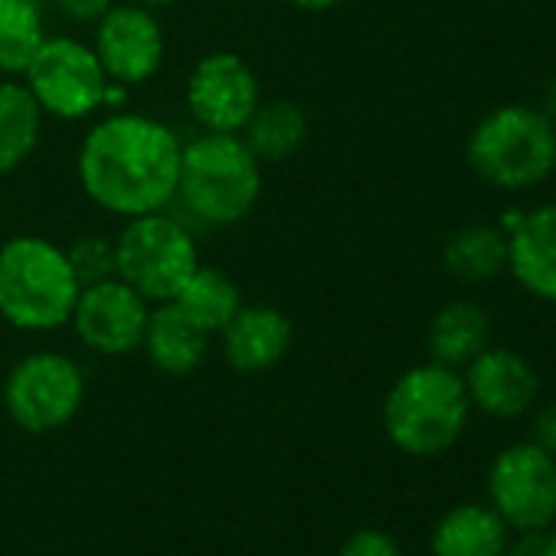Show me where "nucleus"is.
<instances>
[{"mask_svg":"<svg viewBox=\"0 0 556 556\" xmlns=\"http://www.w3.org/2000/svg\"><path fill=\"white\" fill-rule=\"evenodd\" d=\"M471 413L462 374L429 361L409 367L390 387L383 400V432L403 455L435 458L462 442Z\"/></svg>","mask_w":556,"mask_h":556,"instance_id":"f03ea898","label":"nucleus"},{"mask_svg":"<svg viewBox=\"0 0 556 556\" xmlns=\"http://www.w3.org/2000/svg\"><path fill=\"white\" fill-rule=\"evenodd\" d=\"M66 255L79 278V286H96L115 275V239L109 236H79L66 249Z\"/></svg>","mask_w":556,"mask_h":556,"instance_id":"b1692460","label":"nucleus"},{"mask_svg":"<svg viewBox=\"0 0 556 556\" xmlns=\"http://www.w3.org/2000/svg\"><path fill=\"white\" fill-rule=\"evenodd\" d=\"M86 400L83 367L60 351L21 357L4 383V409L17 429L47 435L76 419Z\"/></svg>","mask_w":556,"mask_h":556,"instance_id":"0eeeda50","label":"nucleus"},{"mask_svg":"<svg viewBox=\"0 0 556 556\" xmlns=\"http://www.w3.org/2000/svg\"><path fill=\"white\" fill-rule=\"evenodd\" d=\"M510 543V527L488 501H465L448 507L432 533V556H504Z\"/></svg>","mask_w":556,"mask_h":556,"instance_id":"f3484780","label":"nucleus"},{"mask_svg":"<svg viewBox=\"0 0 556 556\" xmlns=\"http://www.w3.org/2000/svg\"><path fill=\"white\" fill-rule=\"evenodd\" d=\"M174 305L190 321H197L206 334H219L232 321V315L242 308V295L226 271L213 265H197L193 275L184 282V289L177 292Z\"/></svg>","mask_w":556,"mask_h":556,"instance_id":"4be33fe9","label":"nucleus"},{"mask_svg":"<svg viewBox=\"0 0 556 556\" xmlns=\"http://www.w3.org/2000/svg\"><path fill=\"white\" fill-rule=\"evenodd\" d=\"M151 302H144L118 275L96 286H83L76 308H73V331L76 338L102 357H125L141 351L144 328H148Z\"/></svg>","mask_w":556,"mask_h":556,"instance_id":"9b49d317","label":"nucleus"},{"mask_svg":"<svg viewBox=\"0 0 556 556\" xmlns=\"http://www.w3.org/2000/svg\"><path fill=\"white\" fill-rule=\"evenodd\" d=\"M484 491L510 533L556 523V458L530 439L510 442L491 458Z\"/></svg>","mask_w":556,"mask_h":556,"instance_id":"1a4fd4ad","label":"nucleus"},{"mask_svg":"<svg viewBox=\"0 0 556 556\" xmlns=\"http://www.w3.org/2000/svg\"><path fill=\"white\" fill-rule=\"evenodd\" d=\"M258 102V79L236 53L203 56L187 79V109L203 131L239 135Z\"/></svg>","mask_w":556,"mask_h":556,"instance_id":"f8f14e48","label":"nucleus"},{"mask_svg":"<svg viewBox=\"0 0 556 556\" xmlns=\"http://www.w3.org/2000/svg\"><path fill=\"white\" fill-rule=\"evenodd\" d=\"M92 50L105 76L131 89L157 76V70L164 66L167 40L154 11L128 0V4H115L92 27Z\"/></svg>","mask_w":556,"mask_h":556,"instance_id":"9d476101","label":"nucleus"},{"mask_svg":"<svg viewBox=\"0 0 556 556\" xmlns=\"http://www.w3.org/2000/svg\"><path fill=\"white\" fill-rule=\"evenodd\" d=\"M540 112L549 118V125L556 128V76L546 83V92H543V105H540Z\"/></svg>","mask_w":556,"mask_h":556,"instance_id":"c85d7f7f","label":"nucleus"},{"mask_svg":"<svg viewBox=\"0 0 556 556\" xmlns=\"http://www.w3.org/2000/svg\"><path fill=\"white\" fill-rule=\"evenodd\" d=\"M135 4H144V8L157 11V8H170V4H177V0H135Z\"/></svg>","mask_w":556,"mask_h":556,"instance_id":"7c9ffc66","label":"nucleus"},{"mask_svg":"<svg viewBox=\"0 0 556 556\" xmlns=\"http://www.w3.org/2000/svg\"><path fill=\"white\" fill-rule=\"evenodd\" d=\"M426 348H429V361L462 374L484 348H491V318H488V312L478 302H468V299L442 305L432 315Z\"/></svg>","mask_w":556,"mask_h":556,"instance_id":"a211bd4d","label":"nucleus"},{"mask_svg":"<svg viewBox=\"0 0 556 556\" xmlns=\"http://www.w3.org/2000/svg\"><path fill=\"white\" fill-rule=\"evenodd\" d=\"M471 170L497 190H530L553 174L556 128L533 105H501L468 135Z\"/></svg>","mask_w":556,"mask_h":556,"instance_id":"39448f33","label":"nucleus"},{"mask_svg":"<svg viewBox=\"0 0 556 556\" xmlns=\"http://www.w3.org/2000/svg\"><path fill=\"white\" fill-rule=\"evenodd\" d=\"M210 338L213 334H206L197 321H190L174 302H164V305H151L141 351L154 370L167 377H190L193 370L203 367L210 354Z\"/></svg>","mask_w":556,"mask_h":556,"instance_id":"dca6fc26","label":"nucleus"},{"mask_svg":"<svg viewBox=\"0 0 556 556\" xmlns=\"http://www.w3.org/2000/svg\"><path fill=\"white\" fill-rule=\"evenodd\" d=\"M504 556H556V523L514 533Z\"/></svg>","mask_w":556,"mask_h":556,"instance_id":"bb28decb","label":"nucleus"},{"mask_svg":"<svg viewBox=\"0 0 556 556\" xmlns=\"http://www.w3.org/2000/svg\"><path fill=\"white\" fill-rule=\"evenodd\" d=\"M338 556H406L403 543L380 527H361L354 530L344 543Z\"/></svg>","mask_w":556,"mask_h":556,"instance_id":"393cba45","label":"nucleus"},{"mask_svg":"<svg viewBox=\"0 0 556 556\" xmlns=\"http://www.w3.org/2000/svg\"><path fill=\"white\" fill-rule=\"evenodd\" d=\"M223 357L239 374H265L286 361L292 348V321L271 305H242L219 331Z\"/></svg>","mask_w":556,"mask_h":556,"instance_id":"2eb2a0df","label":"nucleus"},{"mask_svg":"<svg viewBox=\"0 0 556 556\" xmlns=\"http://www.w3.org/2000/svg\"><path fill=\"white\" fill-rule=\"evenodd\" d=\"M197 265L193 232L164 210L125 219L115 236V275L151 305L174 302Z\"/></svg>","mask_w":556,"mask_h":556,"instance_id":"423d86ee","label":"nucleus"},{"mask_svg":"<svg viewBox=\"0 0 556 556\" xmlns=\"http://www.w3.org/2000/svg\"><path fill=\"white\" fill-rule=\"evenodd\" d=\"M0 213H4V197H0Z\"/></svg>","mask_w":556,"mask_h":556,"instance_id":"2f4dec72","label":"nucleus"},{"mask_svg":"<svg viewBox=\"0 0 556 556\" xmlns=\"http://www.w3.org/2000/svg\"><path fill=\"white\" fill-rule=\"evenodd\" d=\"M79 278L63 245L47 236H14L0 245V318L17 331L47 334L70 325Z\"/></svg>","mask_w":556,"mask_h":556,"instance_id":"7ed1b4c3","label":"nucleus"},{"mask_svg":"<svg viewBox=\"0 0 556 556\" xmlns=\"http://www.w3.org/2000/svg\"><path fill=\"white\" fill-rule=\"evenodd\" d=\"M239 138L258 157V164L289 161L292 154L302 151V144L308 138V115L302 112V105H295L289 99L258 102V109L252 112V118L245 122Z\"/></svg>","mask_w":556,"mask_h":556,"instance_id":"6ab92c4d","label":"nucleus"},{"mask_svg":"<svg viewBox=\"0 0 556 556\" xmlns=\"http://www.w3.org/2000/svg\"><path fill=\"white\" fill-rule=\"evenodd\" d=\"M180 151L184 141L170 125L138 112H112L79 144V184L112 216L157 213L177 197Z\"/></svg>","mask_w":556,"mask_h":556,"instance_id":"f257e3e1","label":"nucleus"},{"mask_svg":"<svg viewBox=\"0 0 556 556\" xmlns=\"http://www.w3.org/2000/svg\"><path fill=\"white\" fill-rule=\"evenodd\" d=\"M262 193V164L239 135L200 131L180 151L177 200L206 226L245 219Z\"/></svg>","mask_w":556,"mask_h":556,"instance_id":"20e7f679","label":"nucleus"},{"mask_svg":"<svg viewBox=\"0 0 556 556\" xmlns=\"http://www.w3.org/2000/svg\"><path fill=\"white\" fill-rule=\"evenodd\" d=\"M504 232L514 282L533 299L556 305V200L514 216Z\"/></svg>","mask_w":556,"mask_h":556,"instance_id":"4468645a","label":"nucleus"},{"mask_svg":"<svg viewBox=\"0 0 556 556\" xmlns=\"http://www.w3.org/2000/svg\"><path fill=\"white\" fill-rule=\"evenodd\" d=\"M462 380H465L471 409L497 422L523 419L540 403L536 367L510 348H484L462 370Z\"/></svg>","mask_w":556,"mask_h":556,"instance_id":"ddd939ff","label":"nucleus"},{"mask_svg":"<svg viewBox=\"0 0 556 556\" xmlns=\"http://www.w3.org/2000/svg\"><path fill=\"white\" fill-rule=\"evenodd\" d=\"M442 265L465 286H481L507 268V232L488 223H468L455 229L442 249Z\"/></svg>","mask_w":556,"mask_h":556,"instance_id":"aec40b11","label":"nucleus"},{"mask_svg":"<svg viewBox=\"0 0 556 556\" xmlns=\"http://www.w3.org/2000/svg\"><path fill=\"white\" fill-rule=\"evenodd\" d=\"M530 442L556 458V400L536 403L530 409Z\"/></svg>","mask_w":556,"mask_h":556,"instance_id":"cd10ccee","label":"nucleus"},{"mask_svg":"<svg viewBox=\"0 0 556 556\" xmlns=\"http://www.w3.org/2000/svg\"><path fill=\"white\" fill-rule=\"evenodd\" d=\"M292 8L299 11H312V14H321V11H331L338 4H344V0H289Z\"/></svg>","mask_w":556,"mask_h":556,"instance_id":"c756f323","label":"nucleus"},{"mask_svg":"<svg viewBox=\"0 0 556 556\" xmlns=\"http://www.w3.org/2000/svg\"><path fill=\"white\" fill-rule=\"evenodd\" d=\"M43 109L24 83H0V174L17 170L43 138Z\"/></svg>","mask_w":556,"mask_h":556,"instance_id":"412c9836","label":"nucleus"},{"mask_svg":"<svg viewBox=\"0 0 556 556\" xmlns=\"http://www.w3.org/2000/svg\"><path fill=\"white\" fill-rule=\"evenodd\" d=\"M553 174H556V164H553Z\"/></svg>","mask_w":556,"mask_h":556,"instance_id":"473e14b6","label":"nucleus"},{"mask_svg":"<svg viewBox=\"0 0 556 556\" xmlns=\"http://www.w3.org/2000/svg\"><path fill=\"white\" fill-rule=\"evenodd\" d=\"M109 76L92 50L76 37H47L34 63L24 73V86L43 109L60 122L92 118L109 96Z\"/></svg>","mask_w":556,"mask_h":556,"instance_id":"6e6552de","label":"nucleus"},{"mask_svg":"<svg viewBox=\"0 0 556 556\" xmlns=\"http://www.w3.org/2000/svg\"><path fill=\"white\" fill-rule=\"evenodd\" d=\"M47 40V21L37 0H0V73L24 76Z\"/></svg>","mask_w":556,"mask_h":556,"instance_id":"5701e85b","label":"nucleus"},{"mask_svg":"<svg viewBox=\"0 0 556 556\" xmlns=\"http://www.w3.org/2000/svg\"><path fill=\"white\" fill-rule=\"evenodd\" d=\"M115 4L118 0H53L56 14L76 27H96Z\"/></svg>","mask_w":556,"mask_h":556,"instance_id":"a878e982","label":"nucleus"}]
</instances>
